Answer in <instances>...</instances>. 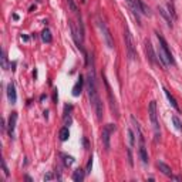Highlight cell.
I'll return each mask as SVG.
<instances>
[{
    "instance_id": "cell-1",
    "label": "cell",
    "mask_w": 182,
    "mask_h": 182,
    "mask_svg": "<svg viewBox=\"0 0 182 182\" xmlns=\"http://www.w3.org/2000/svg\"><path fill=\"white\" fill-rule=\"evenodd\" d=\"M87 93H88V98H90V103L93 105V108L95 111V115H97V119L101 121L103 119V112H104V107H103V101L98 95V91H97V81H95V73L94 70L91 68L87 74Z\"/></svg>"
},
{
    "instance_id": "cell-2",
    "label": "cell",
    "mask_w": 182,
    "mask_h": 182,
    "mask_svg": "<svg viewBox=\"0 0 182 182\" xmlns=\"http://www.w3.org/2000/svg\"><path fill=\"white\" fill-rule=\"evenodd\" d=\"M148 114L152 128H154V135H155V142H158L161 140V131H159V121H158V112H157V103L151 101L148 105Z\"/></svg>"
},
{
    "instance_id": "cell-3",
    "label": "cell",
    "mask_w": 182,
    "mask_h": 182,
    "mask_svg": "<svg viewBox=\"0 0 182 182\" xmlns=\"http://www.w3.org/2000/svg\"><path fill=\"white\" fill-rule=\"evenodd\" d=\"M124 41H125V47H127V54L129 60H137V46L134 43V39H132V34L129 32L127 26L124 27Z\"/></svg>"
},
{
    "instance_id": "cell-4",
    "label": "cell",
    "mask_w": 182,
    "mask_h": 182,
    "mask_svg": "<svg viewBox=\"0 0 182 182\" xmlns=\"http://www.w3.org/2000/svg\"><path fill=\"white\" fill-rule=\"evenodd\" d=\"M97 26H98L100 32L103 33V37H104L105 44H107V47L110 48V50H112V48L115 47V44H114V39H112V34H111L110 29L107 27V24L104 23V20H101L100 17H97Z\"/></svg>"
},
{
    "instance_id": "cell-5",
    "label": "cell",
    "mask_w": 182,
    "mask_h": 182,
    "mask_svg": "<svg viewBox=\"0 0 182 182\" xmlns=\"http://www.w3.org/2000/svg\"><path fill=\"white\" fill-rule=\"evenodd\" d=\"M117 129V125L115 124H107L104 125L103 128V132H101V141L104 144V148L107 151H110L111 145H110V138H111V134H114Z\"/></svg>"
},
{
    "instance_id": "cell-6",
    "label": "cell",
    "mask_w": 182,
    "mask_h": 182,
    "mask_svg": "<svg viewBox=\"0 0 182 182\" xmlns=\"http://www.w3.org/2000/svg\"><path fill=\"white\" fill-rule=\"evenodd\" d=\"M138 141H140V147H138V155L142 161V164H148V152H147V148H145V141H144V135L142 132H138Z\"/></svg>"
},
{
    "instance_id": "cell-7",
    "label": "cell",
    "mask_w": 182,
    "mask_h": 182,
    "mask_svg": "<svg viewBox=\"0 0 182 182\" xmlns=\"http://www.w3.org/2000/svg\"><path fill=\"white\" fill-rule=\"evenodd\" d=\"M104 84H105V88H107V94H108V100H110V105H111V111L118 117V107H117V103H115V98L112 97V90H111L110 84H108V81L107 78L104 77Z\"/></svg>"
},
{
    "instance_id": "cell-8",
    "label": "cell",
    "mask_w": 182,
    "mask_h": 182,
    "mask_svg": "<svg viewBox=\"0 0 182 182\" xmlns=\"http://www.w3.org/2000/svg\"><path fill=\"white\" fill-rule=\"evenodd\" d=\"M125 1H127L128 7H129V10H131V13L134 14L137 23L141 26V17H140L141 12H140V7H138V1H137V0H125Z\"/></svg>"
},
{
    "instance_id": "cell-9",
    "label": "cell",
    "mask_w": 182,
    "mask_h": 182,
    "mask_svg": "<svg viewBox=\"0 0 182 182\" xmlns=\"http://www.w3.org/2000/svg\"><path fill=\"white\" fill-rule=\"evenodd\" d=\"M17 122V112H12L9 117V124H7V132L10 138H14V128H16Z\"/></svg>"
},
{
    "instance_id": "cell-10",
    "label": "cell",
    "mask_w": 182,
    "mask_h": 182,
    "mask_svg": "<svg viewBox=\"0 0 182 182\" xmlns=\"http://www.w3.org/2000/svg\"><path fill=\"white\" fill-rule=\"evenodd\" d=\"M7 98L10 104H16L17 101V93H16V86L13 81H10L7 84Z\"/></svg>"
},
{
    "instance_id": "cell-11",
    "label": "cell",
    "mask_w": 182,
    "mask_h": 182,
    "mask_svg": "<svg viewBox=\"0 0 182 182\" xmlns=\"http://www.w3.org/2000/svg\"><path fill=\"white\" fill-rule=\"evenodd\" d=\"M145 53H147V57H148V60H150L152 64L155 63H159L158 60H157V57H155V53H154V48H152V44H151V41H145Z\"/></svg>"
},
{
    "instance_id": "cell-12",
    "label": "cell",
    "mask_w": 182,
    "mask_h": 182,
    "mask_svg": "<svg viewBox=\"0 0 182 182\" xmlns=\"http://www.w3.org/2000/svg\"><path fill=\"white\" fill-rule=\"evenodd\" d=\"M83 87H84V78H83V76H80L77 81H76V84H74V87H73V95L80 97L81 91H83Z\"/></svg>"
},
{
    "instance_id": "cell-13",
    "label": "cell",
    "mask_w": 182,
    "mask_h": 182,
    "mask_svg": "<svg viewBox=\"0 0 182 182\" xmlns=\"http://www.w3.org/2000/svg\"><path fill=\"white\" fill-rule=\"evenodd\" d=\"M157 168H158L159 171L165 175V176H171V175H172V169H171V166L166 165L165 162H162V161H158V162H157Z\"/></svg>"
},
{
    "instance_id": "cell-14",
    "label": "cell",
    "mask_w": 182,
    "mask_h": 182,
    "mask_svg": "<svg viewBox=\"0 0 182 182\" xmlns=\"http://www.w3.org/2000/svg\"><path fill=\"white\" fill-rule=\"evenodd\" d=\"M158 12L161 13V16L165 19V22H166V24H168V27H171V29H172V27H174V23H172L174 20L171 19V14H169V12H166L165 9L161 7V6L158 7Z\"/></svg>"
},
{
    "instance_id": "cell-15",
    "label": "cell",
    "mask_w": 182,
    "mask_h": 182,
    "mask_svg": "<svg viewBox=\"0 0 182 182\" xmlns=\"http://www.w3.org/2000/svg\"><path fill=\"white\" fill-rule=\"evenodd\" d=\"M84 178H86V169H81V168H78V169H76V171H74V174H73V181L83 182V181H84Z\"/></svg>"
},
{
    "instance_id": "cell-16",
    "label": "cell",
    "mask_w": 182,
    "mask_h": 182,
    "mask_svg": "<svg viewBox=\"0 0 182 182\" xmlns=\"http://www.w3.org/2000/svg\"><path fill=\"white\" fill-rule=\"evenodd\" d=\"M164 93H165L166 98H168V101L171 103V105H172V107H174V108H175L176 111H179V105H178V103H176V100H175V97H174V95L171 94V93H169V91H168L166 88H164Z\"/></svg>"
},
{
    "instance_id": "cell-17",
    "label": "cell",
    "mask_w": 182,
    "mask_h": 182,
    "mask_svg": "<svg viewBox=\"0 0 182 182\" xmlns=\"http://www.w3.org/2000/svg\"><path fill=\"white\" fill-rule=\"evenodd\" d=\"M138 1V7H140V12L142 13V14H145V16H148L150 17L151 16V10H150V7L144 3V0H137Z\"/></svg>"
},
{
    "instance_id": "cell-18",
    "label": "cell",
    "mask_w": 182,
    "mask_h": 182,
    "mask_svg": "<svg viewBox=\"0 0 182 182\" xmlns=\"http://www.w3.org/2000/svg\"><path fill=\"white\" fill-rule=\"evenodd\" d=\"M41 40H43L44 43H51V41H53V36H51V32H50L48 29H44V30L41 32Z\"/></svg>"
},
{
    "instance_id": "cell-19",
    "label": "cell",
    "mask_w": 182,
    "mask_h": 182,
    "mask_svg": "<svg viewBox=\"0 0 182 182\" xmlns=\"http://www.w3.org/2000/svg\"><path fill=\"white\" fill-rule=\"evenodd\" d=\"M58 137H60V141H67L68 137H70V131H68V127H63L58 132Z\"/></svg>"
},
{
    "instance_id": "cell-20",
    "label": "cell",
    "mask_w": 182,
    "mask_h": 182,
    "mask_svg": "<svg viewBox=\"0 0 182 182\" xmlns=\"http://www.w3.org/2000/svg\"><path fill=\"white\" fill-rule=\"evenodd\" d=\"M127 134H128V141H129V148H132V147L135 145V135H134V131H132V129H128Z\"/></svg>"
},
{
    "instance_id": "cell-21",
    "label": "cell",
    "mask_w": 182,
    "mask_h": 182,
    "mask_svg": "<svg viewBox=\"0 0 182 182\" xmlns=\"http://www.w3.org/2000/svg\"><path fill=\"white\" fill-rule=\"evenodd\" d=\"M172 122H174V125L176 127V129L182 131V121L179 119V117H178V115H172Z\"/></svg>"
},
{
    "instance_id": "cell-22",
    "label": "cell",
    "mask_w": 182,
    "mask_h": 182,
    "mask_svg": "<svg viewBox=\"0 0 182 182\" xmlns=\"http://www.w3.org/2000/svg\"><path fill=\"white\" fill-rule=\"evenodd\" d=\"M1 67L4 68V70H7V55H6V51L4 50H1Z\"/></svg>"
},
{
    "instance_id": "cell-23",
    "label": "cell",
    "mask_w": 182,
    "mask_h": 182,
    "mask_svg": "<svg viewBox=\"0 0 182 182\" xmlns=\"http://www.w3.org/2000/svg\"><path fill=\"white\" fill-rule=\"evenodd\" d=\"M61 157H63L64 158V165L65 166H70V165H73V162H74V158H73V157H70V155H61Z\"/></svg>"
},
{
    "instance_id": "cell-24",
    "label": "cell",
    "mask_w": 182,
    "mask_h": 182,
    "mask_svg": "<svg viewBox=\"0 0 182 182\" xmlns=\"http://www.w3.org/2000/svg\"><path fill=\"white\" fill-rule=\"evenodd\" d=\"M73 110V105L71 104H67L65 107H64V119H67V117H70V112Z\"/></svg>"
},
{
    "instance_id": "cell-25",
    "label": "cell",
    "mask_w": 182,
    "mask_h": 182,
    "mask_svg": "<svg viewBox=\"0 0 182 182\" xmlns=\"http://www.w3.org/2000/svg\"><path fill=\"white\" fill-rule=\"evenodd\" d=\"M91 168H93V157H90V158H88L87 166H86V175H90V172H91Z\"/></svg>"
},
{
    "instance_id": "cell-26",
    "label": "cell",
    "mask_w": 182,
    "mask_h": 182,
    "mask_svg": "<svg viewBox=\"0 0 182 182\" xmlns=\"http://www.w3.org/2000/svg\"><path fill=\"white\" fill-rule=\"evenodd\" d=\"M68 6H70V9H71V12H74V13L78 12V9H77V6H76L74 0H68Z\"/></svg>"
},
{
    "instance_id": "cell-27",
    "label": "cell",
    "mask_w": 182,
    "mask_h": 182,
    "mask_svg": "<svg viewBox=\"0 0 182 182\" xmlns=\"http://www.w3.org/2000/svg\"><path fill=\"white\" fill-rule=\"evenodd\" d=\"M168 10H169V14H172V17L176 19V13H175V9L172 6V3H168Z\"/></svg>"
},
{
    "instance_id": "cell-28",
    "label": "cell",
    "mask_w": 182,
    "mask_h": 182,
    "mask_svg": "<svg viewBox=\"0 0 182 182\" xmlns=\"http://www.w3.org/2000/svg\"><path fill=\"white\" fill-rule=\"evenodd\" d=\"M1 166H3V171H4V175H6V176H9V175H10V172H9L7 166H6V161H4V159H1Z\"/></svg>"
},
{
    "instance_id": "cell-29",
    "label": "cell",
    "mask_w": 182,
    "mask_h": 182,
    "mask_svg": "<svg viewBox=\"0 0 182 182\" xmlns=\"http://www.w3.org/2000/svg\"><path fill=\"white\" fill-rule=\"evenodd\" d=\"M128 162H129V165H131V166L134 165V161H132V152H131V148H128Z\"/></svg>"
},
{
    "instance_id": "cell-30",
    "label": "cell",
    "mask_w": 182,
    "mask_h": 182,
    "mask_svg": "<svg viewBox=\"0 0 182 182\" xmlns=\"http://www.w3.org/2000/svg\"><path fill=\"white\" fill-rule=\"evenodd\" d=\"M51 179H54V175L51 174V172H48V174L44 175V181L47 182V181H51Z\"/></svg>"
},
{
    "instance_id": "cell-31",
    "label": "cell",
    "mask_w": 182,
    "mask_h": 182,
    "mask_svg": "<svg viewBox=\"0 0 182 182\" xmlns=\"http://www.w3.org/2000/svg\"><path fill=\"white\" fill-rule=\"evenodd\" d=\"M57 98H58V95H57V90H54V93H53V100H54V103H57Z\"/></svg>"
},
{
    "instance_id": "cell-32",
    "label": "cell",
    "mask_w": 182,
    "mask_h": 182,
    "mask_svg": "<svg viewBox=\"0 0 182 182\" xmlns=\"http://www.w3.org/2000/svg\"><path fill=\"white\" fill-rule=\"evenodd\" d=\"M83 142H84V147H86V148H88V141H87V138H84V140H83Z\"/></svg>"
},
{
    "instance_id": "cell-33",
    "label": "cell",
    "mask_w": 182,
    "mask_h": 182,
    "mask_svg": "<svg viewBox=\"0 0 182 182\" xmlns=\"http://www.w3.org/2000/svg\"><path fill=\"white\" fill-rule=\"evenodd\" d=\"M22 40H23V41H29V37L24 36V34H22Z\"/></svg>"
},
{
    "instance_id": "cell-34",
    "label": "cell",
    "mask_w": 182,
    "mask_h": 182,
    "mask_svg": "<svg viewBox=\"0 0 182 182\" xmlns=\"http://www.w3.org/2000/svg\"><path fill=\"white\" fill-rule=\"evenodd\" d=\"M24 179H26V181H33V179L30 178V176H29V175H26V176H24Z\"/></svg>"
},
{
    "instance_id": "cell-35",
    "label": "cell",
    "mask_w": 182,
    "mask_h": 182,
    "mask_svg": "<svg viewBox=\"0 0 182 182\" xmlns=\"http://www.w3.org/2000/svg\"><path fill=\"white\" fill-rule=\"evenodd\" d=\"M43 114H44V118H47V117H48V111H44Z\"/></svg>"
},
{
    "instance_id": "cell-36",
    "label": "cell",
    "mask_w": 182,
    "mask_h": 182,
    "mask_svg": "<svg viewBox=\"0 0 182 182\" xmlns=\"http://www.w3.org/2000/svg\"><path fill=\"white\" fill-rule=\"evenodd\" d=\"M171 1H172V0H171Z\"/></svg>"
}]
</instances>
